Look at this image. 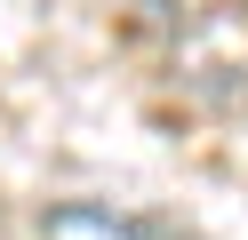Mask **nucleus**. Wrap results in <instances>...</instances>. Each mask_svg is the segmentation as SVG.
Masks as SVG:
<instances>
[{"mask_svg":"<svg viewBox=\"0 0 248 240\" xmlns=\"http://www.w3.org/2000/svg\"><path fill=\"white\" fill-rule=\"evenodd\" d=\"M128 8H144L152 24H168V32H176V0H128Z\"/></svg>","mask_w":248,"mask_h":240,"instance_id":"2","label":"nucleus"},{"mask_svg":"<svg viewBox=\"0 0 248 240\" xmlns=\"http://www.w3.org/2000/svg\"><path fill=\"white\" fill-rule=\"evenodd\" d=\"M168 64L184 88H224L248 72V0H216V8H184L168 32Z\"/></svg>","mask_w":248,"mask_h":240,"instance_id":"1","label":"nucleus"}]
</instances>
